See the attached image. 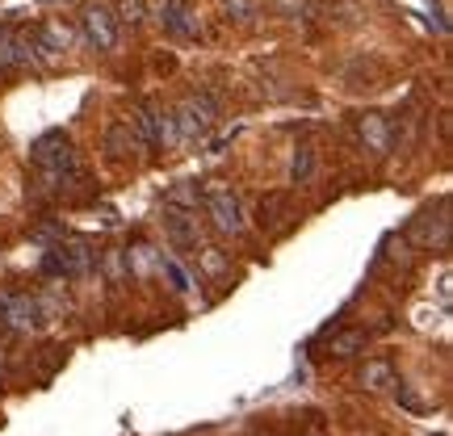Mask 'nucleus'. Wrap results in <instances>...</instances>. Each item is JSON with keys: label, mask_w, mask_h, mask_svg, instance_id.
Returning a JSON list of instances; mask_svg holds the SVG:
<instances>
[{"label": "nucleus", "mask_w": 453, "mask_h": 436, "mask_svg": "<svg viewBox=\"0 0 453 436\" xmlns=\"http://www.w3.org/2000/svg\"><path fill=\"white\" fill-rule=\"evenodd\" d=\"M130 130H134V139L143 147H177L180 143V130H177V118L173 113H160L156 105H139L134 118H130Z\"/></svg>", "instance_id": "f257e3e1"}, {"label": "nucleus", "mask_w": 453, "mask_h": 436, "mask_svg": "<svg viewBox=\"0 0 453 436\" xmlns=\"http://www.w3.org/2000/svg\"><path fill=\"white\" fill-rule=\"evenodd\" d=\"M34 168L47 177V185H59V180L76 168V156H72V143L67 134H47L34 143Z\"/></svg>", "instance_id": "f03ea898"}, {"label": "nucleus", "mask_w": 453, "mask_h": 436, "mask_svg": "<svg viewBox=\"0 0 453 436\" xmlns=\"http://www.w3.org/2000/svg\"><path fill=\"white\" fill-rule=\"evenodd\" d=\"M202 206H206V214L214 218V226H219L223 235H243V210H240V202H235L231 189L206 185V189H202Z\"/></svg>", "instance_id": "7ed1b4c3"}, {"label": "nucleus", "mask_w": 453, "mask_h": 436, "mask_svg": "<svg viewBox=\"0 0 453 436\" xmlns=\"http://www.w3.org/2000/svg\"><path fill=\"white\" fill-rule=\"evenodd\" d=\"M214 122H219V105H214L206 93H197V97H185V101H180V113H177L180 139H202V134H206Z\"/></svg>", "instance_id": "20e7f679"}, {"label": "nucleus", "mask_w": 453, "mask_h": 436, "mask_svg": "<svg viewBox=\"0 0 453 436\" xmlns=\"http://www.w3.org/2000/svg\"><path fill=\"white\" fill-rule=\"evenodd\" d=\"M0 319L13 327V332H30L42 324V302L30 294H4L0 298Z\"/></svg>", "instance_id": "39448f33"}, {"label": "nucleus", "mask_w": 453, "mask_h": 436, "mask_svg": "<svg viewBox=\"0 0 453 436\" xmlns=\"http://www.w3.org/2000/svg\"><path fill=\"white\" fill-rule=\"evenodd\" d=\"M357 139L365 143V151L387 156L390 143H395V126H390V118H382V113H361L357 118Z\"/></svg>", "instance_id": "423d86ee"}, {"label": "nucleus", "mask_w": 453, "mask_h": 436, "mask_svg": "<svg viewBox=\"0 0 453 436\" xmlns=\"http://www.w3.org/2000/svg\"><path fill=\"white\" fill-rule=\"evenodd\" d=\"M84 38L110 55V50L118 47V17H113L110 9H88V13H84Z\"/></svg>", "instance_id": "0eeeda50"}, {"label": "nucleus", "mask_w": 453, "mask_h": 436, "mask_svg": "<svg viewBox=\"0 0 453 436\" xmlns=\"http://www.w3.org/2000/svg\"><path fill=\"white\" fill-rule=\"evenodd\" d=\"M164 231H168V240L177 243L180 252H194L197 248V218L189 210H180V206H164Z\"/></svg>", "instance_id": "6e6552de"}, {"label": "nucleus", "mask_w": 453, "mask_h": 436, "mask_svg": "<svg viewBox=\"0 0 453 436\" xmlns=\"http://www.w3.org/2000/svg\"><path fill=\"white\" fill-rule=\"evenodd\" d=\"M72 26H67L64 17H50V21H42L38 30H34V42H38V50L42 55H64L67 47H72Z\"/></svg>", "instance_id": "1a4fd4ad"}, {"label": "nucleus", "mask_w": 453, "mask_h": 436, "mask_svg": "<svg viewBox=\"0 0 453 436\" xmlns=\"http://www.w3.org/2000/svg\"><path fill=\"white\" fill-rule=\"evenodd\" d=\"M164 30L177 34V38H194L197 34V21H194V9L189 0H164Z\"/></svg>", "instance_id": "9d476101"}, {"label": "nucleus", "mask_w": 453, "mask_h": 436, "mask_svg": "<svg viewBox=\"0 0 453 436\" xmlns=\"http://www.w3.org/2000/svg\"><path fill=\"white\" fill-rule=\"evenodd\" d=\"M357 386H361V390H390V386H399L395 365H390L387 356H373V361H365V370L357 373Z\"/></svg>", "instance_id": "9b49d317"}, {"label": "nucleus", "mask_w": 453, "mask_h": 436, "mask_svg": "<svg viewBox=\"0 0 453 436\" xmlns=\"http://www.w3.org/2000/svg\"><path fill=\"white\" fill-rule=\"evenodd\" d=\"M365 332L361 327H344V332H336L332 336V344H327V356H336V361H353V356L365 353Z\"/></svg>", "instance_id": "f8f14e48"}, {"label": "nucleus", "mask_w": 453, "mask_h": 436, "mask_svg": "<svg viewBox=\"0 0 453 436\" xmlns=\"http://www.w3.org/2000/svg\"><path fill=\"white\" fill-rule=\"evenodd\" d=\"M290 218L294 214H290V197L286 194H269L260 202V226H265V231H281Z\"/></svg>", "instance_id": "ddd939ff"}, {"label": "nucleus", "mask_w": 453, "mask_h": 436, "mask_svg": "<svg viewBox=\"0 0 453 436\" xmlns=\"http://www.w3.org/2000/svg\"><path fill=\"white\" fill-rule=\"evenodd\" d=\"M134 147H139V139H134L130 122H113V126L105 130V151H110V160H127Z\"/></svg>", "instance_id": "4468645a"}, {"label": "nucleus", "mask_w": 453, "mask_h": 436, "mask_svg": "<svg viewBox=\"0 0 453 436\" xmlns=\"http://www.w3.org/2000/svg\"><path fill=\"white\" fill-rule=\"evenodd\" d=\"M156 264H160V273L168 277V281H173V290H177V294H189V273L180 269L177 260H173V256H160Z\"/></svg>", "instance_id": "2eb2a0df"}, {"label": "nucleus", "mask_w": 453, "mask_h": 436, "mask_svg": "<svg viewBox=\"0 0 453 436\" xmlns=\"http://www.w3.org/2000/svg\"><path fill=\"white\" fill-rule=\"evenodd\" d=\"M311 172H315V151L298 147V156H294V185H307Z\"/></svg>", "instance_id": "dca6fc26"}, {"label": "nucleus", "mask_w": 453, "mask_h": 436, "mask_svg": "<svg viewBox=\"0 0 453 436\" xmlns=\"http://www.w3.org/2000/svg\"><path fill=\"white\" fill-rule=\"evenodd\" d=\"M105 273H110V281H122V277L130 273V256L122 252V248H110V256H105Z\"/></svg>", "instance_id": "f3484780"}, {"label": "nucleus", "mask_w": 453, "mask_h": 436, "mask_svg": "<svg viewBox=\"0 0 453 436\" xmlns=\"http://www.w3.org/2000/svg\"><path fill=\"white\" fill-rule=\"evenodd\" d=\"M147 17V0H118V21H127V26H139Z\"/></svg>", "instance_id": "a211bd4d"}, {"label": "nucleus", "mask_w": 453, "mask_h": 436, "mask_svg": "<svg viewBox=\"0 0 453 436\" xmlns=\"http://www.w3.org/2000/svg\"><path fill=\"white\" fill-rule=\"evenodd\" d=\"M223 4V13L231 17V21H252L257 17V4L252 0H219Z\"/></svg>", "instance_id": "6ab92c4d"}, {"label": "nucleus", "mask_w": 453, "mask_h": 436, "mask_svg": "<svg viewBox=\"0 0 453 436\" xmlns=\"http://www.w3.org/2000/svg\"><path fill=\"white\" fill-rule=\"evenodd\" d=\"M197 256H202V269H206L211 277H223L226 269H231V264H226V256L219 252V248H206V252H197Z\"/></svg>", "instance_id": "aec40b11"}, {"label": "nucleus", "mask_w": 453, "mask_h": 436, "mask_svg": "<svg viewBox=\"0 0 453 436\" xmlns=\"http://www.w3.org/2000/svg\"><path fill=\"white\" fill-rule=\"evenodd\" d=\"M273 9H281V13L298 17V13H307V0H273Z\"/></svg>", "instance_id": "412c9836"}, {"label": "nucleus", "mask_w": 453, "mask_h": 436, "mask_svg": "<svg viewBox=\"0 0 453 436\" xmlns=\"http://www.w3.org/2000/svg\"><path fill=\"white\" fill-rule=\"evenodd\" d=\"M0 378H4V373H0Z\"/></svg>", "instance_id": "4be33fe9"}]
</instances>
